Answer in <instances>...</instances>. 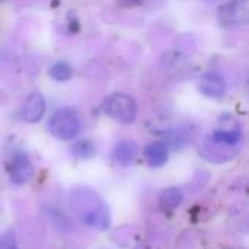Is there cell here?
Returning <instances> with one entry per match:
<instances>
[{"instance_id": "1", "label": "cell", "mask_w": 249, "mask_h": 249, "mask_svg": "<svg viewBox=\"0 0 249 249\" xmlns=\"http://www.w3.org/2000/svg\"><path fill=\"white\" fill-rule=\"evenodd\" d=\"M73 210L79 214L83 225L93 229L107 231L111 225L109 210L105 203L93 191H76L71 194Z\"/></svg>"}, {"instance_id": "2", "label": "cell", "mask_w": 249, "mask_h": 249, "mask_svg": "<svg viewBox=\"0 0 249 249\" xmlns=\"http://www.w3.org/2000/svg\"><path fill=\"white\" fill-rule=\"evenodd\" d=\"M47 128L55 139L69 142L79 136L82 124L77 112L73 108H61L51 115L47 123Z\"/></svg>"}, {"instance_id": "3", "label": "cell", "mask_w": 249, "mask_h": 249, "mask_svg": "<svg viewBox=\"0 0 249 249\" xmlns=\"http://www.w3.org/2000/svg\"><path fill=\"white\" fill-rule=\"evenodd\" d=\"M102 111L121 124H131L137 117V104L127 93H112L102 102Z\"/></svg>"}, {"instance_id": "4", "label": "cell", "mask_w": 249, "mask_h": 249, "mask_svg": "<svg viewBox=\"0 0 249 249\" xmlns=\"http://www.w3.org/2000/svg\"><path fill=\"white\" fill-rule=\"evenodd\" d=\"M217 19L225 26L245 25L249 19L248 0H228L219 7Z\"/></svg>"}, {"instance_id": "5", "label": "cell", "mask_w": 249, "mask_h": 249, "mask_svg": "<svg viewBox=\"0 0 249 249\" xmlns=\"http://www.w3.org/2000/svg\"><path fill=\"white\" fill-rule=\"evenodd\" d=\"M35 175V166L25 153H18L9 168V177L12 182L22 185L29 182Z\"/></svg>"}, {"instance_id": "6", "label": "cell", "mask_w": 249, "mask_h": 249, "mask_svg": "<svg viewBox=\"0 0 249 249\" xmlns=\"http://www.w3.org/2000/svg\"><path fill=\"white\" fill-rule=\"evenodd\" d=\"M198 89L207 98L220 99L226 93V83L219 71H209L201 77Z\"/></svg>"}, {"instance_id": "7", "label": "cell", "mask_w": 249, "mask_h": 249, "mask_svg": "<svg viewBox=\"0 0 249 249\" xmlns=\"http://www.w3.org/2000/svg\"><path fill=\"white\" fill-rule=\"evenodd\" d=\"M45 108H47V105H45L44 96H42L41 93H38V92L31 93V95L26 98L25 105H23V111H22L25 121L32 123V124H34V123H38V121L44 117Z\"/></svg>"}, {"instance_id": "8", "label": "cell", "mask_w": 249, "mask_h": 249, "mask_svg": "<svg viewBox=\"0 0 249 249\" xmlns=\"http://www.w3.org/2000/svg\"><path fill=\"white\" fill-rule=\"evenodd\" d=\"M139 155V144L133 140H123L120 142L112 152V159L121 166L131 165Z\"/></svg>"}, {"instance_id": "9", "label": "cell", "mask_w": 249, "mask_h": 249, "mask_svg": "<svg viewBox=\"0 0 249 249\" xmlns=\"http://www.w3.org/2000/svg\"><path fill=\"white\" fill-rule=\"evenodd\" d=\"M144 159L149 166L160 168L168 162V146L163 142H153L144 147Z\"/></svg>"}, {"instance_id": "10", "label": "cell", "mask_w": 249, "mask_h": 249, "mask_svg": "<svg viewBox=\"0 0 249 249\" xmlns=\"http://www.w3.org/2000/svg\"><path fill=\"white\" fill-rule=\"evenodd\" d=\"M182 201H184V194L177 187L165 188L159 196V204L165 210H174V209L179 207L182 204Z\"/></svg>"}, {"instance_id": "11", "label": "cell", "mask_w": 249, "mask_h": 249, "mask_svg": "<svg viewBox=\"0 0 249 249\" xmlns=\"http://www.w3.org/2000/svg\"><path fill=\"white\" fill-rule=\"evenodd\" d=\"M242 134L239 130H216L212 136V142L225 147H235L241 143Z\"/></svg>"}, {"instance_id": "12", "label": "cell", "mask_w": 249, "mask_h": 249, "mask_svg": "<svg viewBox=\"0 0 249 249\" xmlns=\"http://www.w3.org/2000/svg\"><path fill=\"white\" fill-rule=\"evenodd\" d=\"M48 74L57 82H66L73 76V69L67 61H57L50 67Z\"/></svg>"}, {"instance_id": "13", "label": "cell", "mask_w": 249, "mask_h": 249, "mask_svg": "<svg viewBox=\"0 0 249 249\" xmlns=\"http://www.w3.org/2000/svg\"><path fill=\"white\" fill-rule=\"evenodd\" d=\"M0 249H19L13 233H4L0 236Z\"/></svg>"}, {"instance_id": "14", "label": "cell", "mask_w": 249, "mask_h": 249, "mask_svg": "<svg viewBox=\"0 0 249 249\" xmlns=\"http://www.w3.org/2000/svg\"><path fill=\"white\" fill-rule=\"evenodd\" d=\"M73 150L77 155H80L82 158H88V156H90L93 153V147H92V144L89 142H79V143H76Z\"/></svg>"}, {"instance_id": "15", "label": "cell", "mask_w": 249, "mask_h": 249, "mask_svg": "<svg viewBox=\"0 0 249 249\" xmlns=\"http://www.w3.org/2000/svg\"><path fill=\"white\" fill-rule=\"evenodd\" d=\"M120 4H123V6H136V4H139L142 0H117Z\"/></svg>"}]
</instances>
